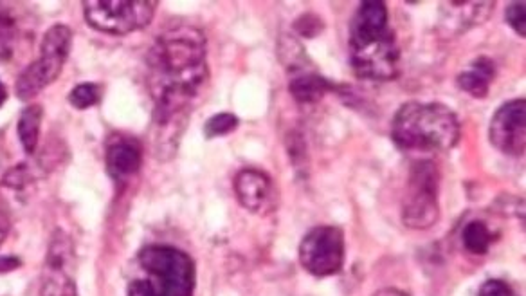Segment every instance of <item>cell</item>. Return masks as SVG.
Segmentation results:
<instances>
[{"mask_svg":"<svg viewBox=\"0 0 526 296\" xmlns=\"http://www.w3.org/2000/svg\"><path fill=\"white\" fill-rule=\"evenodd\" d=\"M208 78V46L200 29L181 26L157 37L148 53L155 125L166 129L181 121Z\"/></svg>","mask_w":526,"mask_h":296,"instance_id":"cell-1","label":"cell"},{"mask_svg":"<svg viewBox=\"0 0 526 296\" xmlns=\"http://www.w3.org/2000/svg\"><path fill=\"white\" fill-rule=\"evenodd\" d=\"M348 56L357 78L372 82L399 78L400 47L386 2L366 0L359 4L350 24Z\"/></svg>","mask_w":526,"mask_h":296,"instance_id":"cell-2","label":"cell"},{"mask_svg":"<svg viewBox=\"0 0 526 296\" xmlns=\"http://www.w3.org/2000/svg\"><path fill=\"white\" fill-rule=\"evenodd\" d=\"M460 136V120L444 103H404L391 121L393 143L406 152H447Z\"/></svg>","mask_w":526,"mask_h":296,"instance_id":"cell-3","label":"cell"},{"mask_svg":"<svg viewBox=\"0 0 526 296\" xmlns=\"http://www.w3.org/2000/svg\"><path fill=\"white\" fill-rule=\"evenodd\" d=\"M139 266L146 277L130 282L127 296H193L197 271L188 253L173 246H146Z\"/></svg>","mask_w":526,"mask_h":296,"instance_id":"cell-4","label":"cell"},{"mask_svg":"<svg viewBox=\"0 0 526 296\" xmlns=\"http://www.w3.org/2000/svg\"><path fill=\"white\" fill-rule=\"evenodd\" d=\"M71 47H73L71 28H67L64 24H56L53 28L47 29L40 47V56L20 73L17 80L15 91L20 100L26 102L35 98L55 82L62 74Z\"/></svg>","mask_w":526,"mask_h":296,"instance_id":"cell-5","label":"cell"},{"mask_svg":"<svg viewBox=\"0 0 526 296\" xmlns=\"http://www.w3.org/2000/svg\"><path fill=\"white\" fill-rule=\"evenodd\" d=\"M157 2L150 0H87L83 15L96 31L109 35H128L150 26Z\"/></svg>","mask_w":526,"mask_h":296,"instance_id":"cell-6","label":"cell"},{"mask_svg":"<svg viewBox=\"0 0 526 296\" xmlns=\"http://www.w3.org/2000/svg\"><path fill=\"white\" fill-rule=\"evenodd\" d=\"M440 170L435 161L422 159L411 167L408 197L402 208V222L411 230H429L440 219L438 204Z\"/></svg>","mask_w":526,"mask_h":296,"instance_id":"cell-7","label":"cell"},{"mask_svg":"<svg viewBox=\"0 0 526 296\" xmlns=\"http://www.w3.org/2000/svg\"><path fill=\"white\" fill-rule=\"evenodd\" d=\"M300 264L314 277L337 275L345 266V233L337 226H316L300 244Z\"/></svg>","mask_w":526,"mask_h":296,"instance_id":"cell-8","label":"cell"},{"mask_svg":"<svg viewBox=\"0 0 526 296\" xmlns=\"http://www.w3.org/2000/svg\"><path fill=\"white\" fill-rule=\"evenodd\" d=\"M280 58L291 76L289 91L300 105L318 103L328 91L334 89V84L314 69V64L296 38H282Z\"/></svg>","mask_w":526,"mask_h":296,"instance_id":"cell-9","label":"cell"},{"mask_svg":"<svg viewBox=\"0 0 526 296\" xmlns=\"http://www.w3.org/2000/svg\"><path fill=\"white\" fill-rule=\"evenodd\" d=\"M492 147L505 156H523L526 150V100H512L501 105L489 127Z\"/></svg>","mask_w":526,"mask_h":296,"instance_id":"cell-10","label":"cell"},{"mask_svg":"<svg viewBox=\"0 0 526 296\" xmlns=\"http://www.w3.org/2000/svg\"><path fill=\"white\" fill-rule=\"evenodd\" d=\"M235 194L238 203L247 212L256 215L273 213L278 206V192L273 177L258 168H244L235 177Z\"/></svg>","mask_w":526,"mask_h":296,"instance_id":"cell-11","label":"cell"},{"mask_svg":"<svg viewBox=\"0 0 526 296\" xmlns=\"http://www.w3.org/2000/svg\"><path fill=\"white\" fill-rule=\"evenodd\" d=\"M496 2H444L440 8L438 31L442 37H460L469 29L487 22Z\"/></svg>","mask_w":526,"mask_h":296,"instance_id":"cell-12","label":"cell"},{"mask_svg":"<svg viewBox=\"0 0 526 296\" xmlns=\"http://www.w3.org/2000/svg\"><path fill=\"white\" fill-rule=\"evenodd\" d=\"M105 161L110 176L116 181H123L136 176L143 165V148L136 138L130 136H112L105 150Z\"/></svg>","mask_w":526,"mask_h":296,"instance_id":"cell-13","label":"cell"},{"mask_svg":"<svg viewBox=\"0 0 526 296\" xmlns=\"http://www.w3.org/2000/svg\"><path fill=\"white\" fill-rule=\"evenodd\" d=\"M496 78V64L487 56H480L472 62L463 73L458 74L456 84L463 93L471 94L472 98L483 100L490 91V85Z\"/></svg>","mask_w":526,"mask_h":296,"instance_id":"cell-14","label":"cell"},{"mask_svg":"<svg viewBox=\"0 0 526 296\" xmlns=\"http://www.w3.org/2000/svg\"><path fill=\"white\" fill-rule=\"evenodd\" d=\"M20 11L8 2H0V62L15 55L20 37Z\"/></svg>","mask_w":526,"mask_h":296,"instance_id":"cell-15","label":"cell"},{"mask_svg":"<svg viewBox=\"0 0 526 296\" xmlns=\"http://www.w3.org/2000/svg\"><path fill=\"white\" fill-rule=\"evenodd\" d=\"M42 120H44V111L40 105H29L28 109H24L20 114L17 132H19L20 143L29 156L35 154L37 150Z\"/></svg>","mask_w":526,"mask_h":296,"instance_id":"cell-16","label":"cell"},{"mask_svg":"<svg viewBox=\"0 0 526 296\" xmlns=\"http://www.w3.org/2000/svg\"><path fill=\"white\" fill-rule=\"evenodd\" d=\"M462 242L465 250L472 255H487L494 242V233L485 222L472 221L463 228Z\"/></svg>","mask_w":526,"mask_h":296,"instance_id":"cell-17","label":"cell"},{"mask_svg":"<svg viewBox=\"0 0 526 296\" xmlns=\"http://www.w3.org/2000/svg\"><path fill=\"white\" fill-rule=\"evenodd\" d=\"M40 296H78V291L67 269L46 268Z\"/></svg>","mask_w":526,"mask_h":296,"instance_id":"cell-18","label":"cell"},{"mask_svg":"<svg viewBox=\"0 0 526 296\" xmlns=\"http://www.w3.org/2000/svg\"><path fill=\"white\" fill-rule=\"evenodd\" d=\"M238 125H240V121H238L235 114L220 112V114H215V116H211L206 121L204 136H206V139L222 138V136L235 132L238 129Z\"/></svg>","mask_w":526,"mask_h":296,"instance_id":"cell-19","label":"cell"},{"mask_svg":"<svg viewBox=\"0 0 526 296\" xmlns=\"http://www.w3.org/2000/svg\"><path fill=\"white\" fill-rule=\"evenodd\" d=\"M101 102V87L98 84H82L74 87L69 94V103L74 109H91Z\"/></svg>","mask_w":526,"mask_h":296,"instance_id":"cell-20","label":"cell"},{"mask_svg":"<svg viewBox=\"0 0 526 296\" xmlns=\"http://www.w3.org/2000/svg\"><path fill=\"white\" fill-rule=\"evenodd\" d=\"M505 19L510 28L521 38L526 37V4L525 2H510L505 10Z\"/></svg>","mask_w":526,"mask_h":296,"instance_id":"cell-21","label":"cell"},{"mask_svg":"<svg viewBox=\"0 0 526 296\" xmlns=\"http://www.w3.org/2000/svg\"><path fill=\"white\" fill-rule=\"evenodd\" d=\"M478 296H519L512 287L508 286L505 280L490 278L480 287Z\"/></svg>","mask_w":526,"mask_h":296,"instance_id":"cell-22","label":"cell"},{"mask_svg":"<svg viewBox=\"0 0 526 296\" xmlns=\"http://www.w3.org/2000/svg\"><path fill=\"white\" fill-rule=\"evenodd\" d=\"M296 29L301 37H314L323 29V22L316 15H303L301 19L296 20Z\"/></svg>","mask_w":526,"mask_h":296,"instance_id":"cell-23","label":"cell"},{"mask_svg":"<svg viewBox=\"0 0 526 296\" xmlns=\"http://www.w3.org/2000/svg\"><path fill=\"white\" fill-rule=\"evenodd\" d=\"M8 232H10V221L4 213H0V246H2V242L6 241Z\"/></svg>","mask_w":526,"mask_h":296,"instance_id":"cell-24","label":"cell"},{"mask_svg":"<svg viewBox=\"0 0 526 296\" xmlns=\"http://www.w3.org/2000/svg\"><path fill=\"white\" fill-rule=\"evenodd\" d=\"M19 266V259H13V257H4V259H0V271H11V269L19 268Z\"/></svg>","mask_w":526,"mask_h":296,"instance_id":"cell-25","label":"cell"},{"mask_svg":"<svg viewBox=\"0 0 526 296\" xmlns=\"http://www.w3.org/2000/svg\"><path fill=\"white\" fill-rule=\"evenodd\" d=\"M373 296H411L409 293H406V291H402V289H397V287H386V289H381V291H377L375 295Z\"/></svg>","mask_w":526,"mask_h":296,"instance_id":"cell-26","label":"cell"},{"mask_svg":"<svg viewBox=\"0 0 526 296\" xmlns=\"http://www.w3.org/2000/svg\"><path fill=\"white\" fill-rule=\"evenodd\" d=\"M6 100H8V91H6L4 84L0 82V107L6 103Z\"/></svg>","mask_w":526,"mask_h":296,"instance_id":"cell-27","label":"cell"}]
</instances>
